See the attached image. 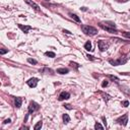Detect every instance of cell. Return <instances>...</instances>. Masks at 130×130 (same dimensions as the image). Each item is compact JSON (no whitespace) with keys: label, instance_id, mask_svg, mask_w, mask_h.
Masks as SVG:
<instances>
[{"label":"cell","instance_id":"29","mask_svg":"<svg viewBox=\"0 0 130 130\" xmlns=\"http://www.w3.org/2000/svg\"><path fill=\"white\" fill-rule=\"evenodd\" d=\"M63 33H65V34H67V35H71V33H70L69 31H66V30H63Z\"/></svg>","mask_w":130,"mask_h":130},{"label":"cell","instance_id":"27","mask_svg":"<svg viewBox=\"0 0 130 130\" xmlns=\"http://www.w3.org/2000/svg\"><path fill=\"white\" fill-rule=\"evenodd\" d=\"M8 52V50H5V49H1L0 50V54H1V55H4L5 53H7Z\"/></svg>","mask_w":130,"mask_h":130},{"label":"cell","instance_id":"12","mask_svg":"<svg viewBox=\"0 0 130 130\" xmlns=\"http://www.w3.org/2000/svg\"><path fill=\"white\" fill-rule=\"evenodd\" d=\"M68 72H69L68 68H58L57 69V73H59V74H66Z\"/></svg>","mask_w":130,"mask_h":130},{"label":"cell","instance_id":"6","mask_svg":"<svg viewBox=\"0 0 130 130\" xmlns=\"http://www.w3.org/2000/svg\"><path fill=\"white\" fill-rule=\"evenodd\" d=\"M38 83H39V79L37 77H32V78H30L28 81H26V83H28V85L30 87H36Z\"/></svg>","mask_w":130,"mask_h":130},{"label":"cell","instance_id":"31","mask_svg":"<svg viewBox=\"0 0 130 130\" xmlns=\"http://www.w3.org/2000/svg\"><path fill=\"white\" fill-rule=\"evenodd\" d=\"M88 59H91V60H95V58H94V56H92V55H87L86 56Z\"/></svg>","mask_w":130,"mask_h":130},{"label":"cell","instance_id":"7","mask_svg":"<svg viewBox=\"0 0 130 130\" xmlns=\"http://www.w3.org/2000/svg\"><path fill=\"white\" fill-rule=\"evenodd\" d=\"M70 98V94L67 93V92H62L60 95H59V98L58 100L59 101H64V100H68Z\"/></svg>","mask_w":130,"mask_h":130},{"label":"cell","instance_id":"26","mask_svg":"<svg viewBox=\"0 0 130 130\" xmlns=\"http://www.w3.org/2000/svg\"><path fill=\"white\" fill-rule=\"evenodd\" d=\"M122 106H123V107H128V106H129V102H128V101L122 102Z\"/></svg>","mask_w":130,"mask_h":130},{"label":"cell","instance_id":"17","mask_svg":"<svg viewBox=\"0 0 130 130\" xmlns=\"http://www.w3.org/2000/svg\"><path fill=\"white\" fill-rule=\"evenodd\" d=\"M42 125H43V122H42V121H39L37 124L34 126V129H35V130H39V129L42 128Z\"/></svg>","mask_w":130,"mask_h":130},{"label":"cell","instance_id":"30","mask_svg":"<svg viewBox=\"0 0 130 130\" xmlns=\"http://www.w3.org/2000/svg\"><path fill=\"white\" fill-rule=\"evenodd\" d=\"M10 122H11L10 119H6V120L4 121V124H7V123H10Z\"/></svg>","mask_w":130,"mask_h":130},{"label":"cell","instance_id":"2","mask_svg":"<svg viewBox=\"0 0 130 130\" xmlns=\"http://www.w3.org/2000/svg\"><path fill=\"white\" fill-rule=\"evenodd\" d=\"M128 60H129V57L128 56H123V57H120L117 60H112V59H110V60H109V63L112 64L113 66H119V65L125 64Z\"/></svg>","mask_w":130,"mask_h":130},{"label":"cell","instance_id":"14","mask_svg":"<svg viewBox=\"0 0 130 130\" xmlns=\"http://www.w3.org/2000/svg\"><path fill=\"white\" fill-rule=\"evenodd\" d=\"M62 118H63V121H64L65 124H67L68 122H70V117H69V115H68V114H63Z\"/></svg>","mask_w":130,"mask_h":130},{"label":"cell","instance_id":"20","mask_svg":"<svg viewBox=\"0 0 130 130\" xmlns=\"http://www.w3.org/2000/svg\"><path fill=\"white\" fill-rule=\"evenodd\" d=\"M103 128H104V126H102L100 123H98V122L95 124V129H103Z\"/></svg>","mask_w":130,"mask_h":130},{"label":"cell","instance_id":"18","mask_svg":"<svg viewBox=\"0 0 130 130\" xmlns=\"http://www.w3.org/2000/svg\"><path fill=\"white\" fill-rule=\"evenodd\" d=\"M102 24H104V23H102ZM104 24H106L107 26H110V28H113V29H116V24H115L114 23H112V22H107V23H105Z\"/></svg>","mask_w":130,"mask_h":130},{"label":"cell","instance_id":"10","mask_svg":"<svg viewBox=\"0 0 130 130\" xmlns=\"http://www.w3.org/2000/svg\"><path fill=\"white\" fill-rule=\"evenodd\" d=\"M18 28L22 30L24 34H28V32L30 30H32V26L31 25H23V24H18Z\"/></svg>","mask_w":130,"mask_h":130},{"label":"cell","instance_id":"9","mask_svg":"<svg viewBox=\"0 0 130 130\" xmlns=\"http://www.w3.org/2000/svg\"><path fill=\"white\" fill-rule=\"evenodd\" d=\"M25 2L26 3H28L30 6H32V7L34 8V9H35V10H37V11H40L41 10V8H40V6L38 5V4H36L35 2H33L32 1V0H25Z\"/></svg>","mask_w":130,"mask_h":130},{"label":"cell","instance_id":"16","mask_svg":"<svg viewBox=\"0 0 130 130\" xmlns=\"http://www.w3.org/2000/svg\"><path fill=\"white\" fill-rule=\"evenodd\" d=\"M69 15H70V17H71L72 19H74L76 23H80V18H79V17H78L76 14H73V13H70Z\"/></svg>","mask_w":130,"mask_h":130},{"label":"cell","instance_id":"15","mask_svg":"<svg viewBox=\"0 0 130 130\" xmlns=\"http://www.w3.org/2000/svg\"><path fill=\"white\" fill-rule=\"evenodd\" d=\"M108 77L110 78L111 80H113V81H115L116 83H120V79L118 78V77H116V76H114V75H108Z\"/></svg>","mask_w":130,"mask_h":130},{"label":"cell","instance_id":"34","mask_svg":"<svg viewBox=\"0 0 130 130\" xmlns=\"http://www.w3.org/2000/svg\"><path fill=\"white\" fill-rule=\"evenodd\" d=\"M45 1H50V0H45Z\"/></svg>","mask_w":130,"mask_h":130},{"label":"cell","instance_id":"33","mask_svg":"<svg viewBox=\"0 0 130 130\" xmlns=\"http://www.w3.org/2000/svg\"><path fill=\"white\" fill-rule=\"evenodd\" d=\"M81 10H83V11H85V10H86V7H81Z\"/></svg>","mask_w":130,"mask_h":130},{"label":"cell","instance_id":"1","mask_svg":"<svg viewBox=\"0 0 130 130\" xmlns=\"http://www.w3.org/2000/svg\"><path fill=\"white\" fill-rule=\"evenodd\" d=\"M81 30H83V32L87 36H95V35L98 34V30L95 28H94V26H92V25L83 24L81 25Z\"/></svg>","mask_w":130,"mask_h":130},{"label":"cell","instance_id":"23","mask_svg":"<svg viewBox=\"0 0 130 130\" xmlns=\"http://www.w3.org/2000/svg\"><path fill=\"white\" fill-rule=\"evenodd\" d=\"M70 65L72 67H74V68H76V69H78V68H79V65L77 63H75V62H70Z\"/></svg>","mask_w":130,"mask_h":130},{"label":"cell","instance_id":"28","mask_svg":"<svg viewBox=\"0 0 130 130\" xmlns=\"http://www.w3.org/2000/svg\"><path fill=\"white\" fill-rule=\"evenodd\" d=\"M64 107H65L66 109H68V110H71V109H73L72 107H70V105H68V104H67V105H65Z\"/></svg>","mask_w":130,"mask_h":130},{"label":"cell","instance_id":"24","mask_svg":"<svg viewBox=\"0 0 130 130\" xmlns=\"http://www.w3.org/2000/svg\"><path fill=\"white\" fill-rule=\"evenodd\" d=\"M103 97H104V100H105L106 102H108L109 100L111 99V97H110V95H104V94H103Z\"/></svg>","mask_w":130,"mask_h":130},{"label":"cell","instance_id":"13","mask_svg":"<svg viewBox=\"0 0 130 130\" xmlns=\"http://www.w3.org/2000/svg\"><path fill=\"white\" fill-rule=\"evenodd\" d=\"M84 49L86 51H93V47H92V43L90 42V41H87V42L85 43L84 45Z\"/></svg>","mask_w":130,"mask_h":130},{"label":"cell","instance_id":"4","mask_svg":"<svg viewBox=\"0 0 130 130\" xmlns=\"http://www.w3.org/2000/svg\"><path fill=\"white\" fill-rule=\"evenodd\" d=\"M116 121H117L120 125L126 126V125H127V122H128V115H127V114H124L123 116H121V117H119Z\"/></svg>","mask_w":130,"mask_h":130},{"label":"cell","instance_id":"21","mask_svg":"<svg viewBox=\"0 0 130 130\" xmlns=\"http://www.w3.org/2000/svg\"><path fill=\"white\" fill-rule=\"evenodd\" d=\"M28 62L31 63V64H37V63H38V62H37V60L32 59V58H29V59H28Z\"/></svg>","mask_w":130,"mask_h":130},{"label":"cell","instance_id":"5","mask_svg":"<svg viewBox=\"0 0 130 130\" xmlns=\"http://www.w3.org/2000/svg\"><path fill=\"white\" fill-rule=\"evenodd\" d=\"M98 46H99V49H100V51H102V52H104V51H106L108 48H109V44L108 43H106V42H104V41H98Z\"/></svg>","mask_w":130,"mask_h":130},{"label":"cell","instance_id":"11","mask_svg":"<svg viewBox=\"0 0 130 130\" xmlns=\"http://www.w3.org/2000/svg\"><path fill=\"white\" fill-rule=\"evenodd\" d=\"M22 104H23V99L22 98H15L14 99V105L16 108H20L22 107Z\"/></svg>","mask_w":130,"mask_h":130},{"label":"cell","instance_id":"25","mask_svg":"<svg viewBox=\"0 0 130 130\" xmlns=\"http://www.w3.org/2000/svg\"><path fill=\"white\" fill-rule=\"evenodd\" d=\"M122 35L124 37H126V38H130V33H128V32H123Z\"/></svg>","mask_w":130,"mask_h":130},{"label":"cell","instance_id":"19","mask_svg":"<svg viewBox=\"0 0 130 130\" xmlns=\"http://www.w3.org/2000/svg\"><path fill=\"white\" fill-rule=\"evenodd\" d=\"M45 55H46V56H48V57H51V58H54V57H55V56H56V54H55V53H54V52H49V51H48V52H46V53H45Z\"/></svg>","mask_w":130,"mask_h":130},{"label":"cell","instance_id":"3","mask_svg":"<svg viewBox=\"0 0 130 130\" xmlns=\"http://www.w3.org/2000/svg\"><path fill=\"white\" fill-rule=\"evenodd\" d=\"M39 109H40V105L38 104V103H36V102H34V101L30 102V105H29V114H28V115H26V117L24 118V122H26V119H28V117H29V115L33 114L34 112H36L37 110H39Z\"/></svg>","mask_w":130,"mask_h":130},{"label":"cell","instance_id":"32","mask_svg":"<svg viewBox=\"0 0 130 130\" xmlns=\"http://www.w3.org/2000/svg\"><path fill=\"white\" fill-rule=\"evenodd\" d=\"M103 121H104L105 125H107V121H106V118H105V117H103Z\"/></svg>","mask_w":130,"mask_h":130},{"label":"cell","instance_id":"8","mask_svg":"<svg viewBox=\"0 0 130 130\" xmlns=\"http://www.w3.org/2000/svg\"><path fill=\"white\" fill-rule=\"evenodd\" d=\"M100 26L103 29V30H105V31H107V32H109V33H112V34H114V33H117V30L116 29H113V28H110V26H107V25H105L104 24H100Z\"/></svg>","mask_w":130,"mask_h":130},{"label":"cell","instance_id":"22","mask_svg":"<svg viewBox=\"0 0 130 130\" xmlns=\"http://www.w3.org/2000/svg\"><path fill=\"white\" fill-rule=\"evenodd\" d=\"M108 84H109V81H108L107 79L103 80V83H102V86H103V87H106V86H107Z\"/></svg>","mask_w":130,"mask_h":130}]
</instances>
